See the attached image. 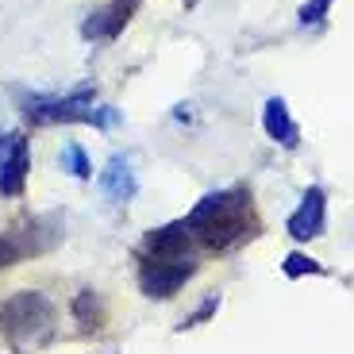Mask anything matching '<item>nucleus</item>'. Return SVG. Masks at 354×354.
Returning <instances> with one entry per match:
<instances>
[{
    "label": "nucleus",
    "mask_w": 354,
    "mask_h": 354,
    "mask_svg": "<svg viewBox=\"0 0 354 354\" xmlns=\"http://www.w3.org/2000/svg\"><path fill=\"white\" fill-rule=\"evenodd\" d=\"M54 319V304L43 292H16L0 304V331L8 339H31Z\"/></svg>",
    "instance_id": "f03ea898"
},
{
    "label": "nucleus",
    "mask_w": 354,
    "mask_h": 354,
    "mask_svg": "<svg viewBox=\"0 0 354 354\" xmlns=\"http://www.w3.org/2000/svg\"><path fill=\"white\" fill-rule=\"evenodd\" d=\"M189 274H193L189 258H147L139 270V285L147 297H174Z\"/></svg>",
    "instance_id": "7ed1b4c3"
},
{
    "label": "nucleus",
    "mask_w": 354,
    "mask_h": 354,
    "mask_svg": "<svg viewBox=\"0 0 354 354\" xmlns=\"http://www.w3.org/2000/svg\"><path fill=\"white\" fill-rule=\"evenodd\" d=\"M73 316H77L85 328H100L104 312H100V304H97V297H93V292H81L77 301H73Z\"/></svg>",
    "instance_id": "9d476101"
},
{
    "label": "nucleus",
    "mask_w": 354,
    "mask_h": 354,
    "mask_svg": "<svg viewBox=\"0 0 354 354\" xmlns=\"http://www.w3.org/2000/svg\"><path fill=\"white\" fill-rule=\"evenodd\" d=\"M27 181V139L19 131L0 139V193L19 196Z\"/></svg>",
    "instance_id": "20e7f679"
},
{
    "label": "nucleus",
    "mask_w": 354,
    "mask_h": 354,
    "mask_svg": "<svg viewBox=\"0 0 354 354\" xmlns=\"http://www.w3.org/2000/svg\"><path fill=\"white\" fill-rule=\"evenodd\" d=\"M62 169H70L73 177H88L93 169H88V158H85V151H81L77 142H70L62 151Z\"/></svg>",
    "instance_id": "9b49d317"
},
{
    "label": "nucleus",
    "mask_w": 354,
    "mask_h": 354,
    "mask_svg": "<svg viewBox=\"0 0 354 354\" xmlns=\"http://www.w3.org/2000/svg\"><path fill=\"white\" fill-rule=\"evenodd\" d=\"M247 223H250V212H247L243 193H216V196H204L196 204L185 227L193 231L204 247L220 250V247L239 239L243 231H247Z\"/></svg>",
    "instance_id": "f257e3e1"
},
{
    "label": "nucleus",
    "mask_w": 354,
    "mask_h": 354,
    "mask_svg": "<svg viewBox=\"0 0 354 354\" xmlns=\"http://www.w3.org/2000/svg\"><path fill=\"white\" fill-rule=\"evenodd\" d=\"M100 189H104L112 201H131L135 196V174H131V166H127V158H120L115 154L112 162H108V169L100 174Z\"/></svg>",
    "instance_id": "6e6552de"
},
{
    "label": "nucleus",
    "mask_w": 354,
    "mask_h": 354,
    "mask_svg": "<svg viewBox=\"0 0 354 354\" xmlns=\"http://www.w3.org/2000/svg\"><path fill=\"white\" fill-rule=\"evenodd\" d=\"M285 274H289V277L319 274V262H312V258H304V254H289V258H285Z\"/></svg>",
    "instance_id": "f8f14e48"
},
{
    "label": "nucleus",
    "mask_w": 354,
    "mask_h": 354,
    "mask_svg": "<svg viewBox=\"0 0 354 354\" xmlns=\"http://www.w3.org/2000/svg\"><path fill=\"white\" fill-rule=\"evenodd\" d=\"M185 247H189L185 223H169V227L147 235V258H185Z\"/></svg>",
    "instance_id": "0eeeda50"
},
{
    "label": "nucleus",
    "mask_w": 354,
    "mask_h": 354,
    "mask_svg": "<svg viewBox=\"0 0 354 354\" xmlns=\"http://www.w3.org/2000/svg\"><path fill=\"white\" fill-rule=\"evenodd\" d=\"M289 235L292 239H316V235H324V189L312 185L304 193L301 208L289 216Z\"/></svg>",
    "instance_id": "39448f33"
},
{
    "label": "nucleus",
    "mask_w": 354,
    "mask_h": 354,
    "mask_svg": "<svg viewBox=\"0 0 354 354\" xmlns=\"http://www.w3.org/2000/svg\"><path fill=\"white\" fill-rule=\"evenodd\" d=\"M139 8V0H115L112 8H104V12H97V16L85 24V35L88 39H112L120 27L131 19V12Z\"/></svg>",
    "instance_id": "423d86ee"
},
{
    "label": "nucleus",
    "mask_w": 354,
    "mask_h": 354,
    "mask_svg": "<svg viewBox=\"0 0 354 354\" xmlns=\"http://www.w3.org/2000/svg\"><path fill=\"white\" fill-rule=\"evenodd\" d=\"M12 262H19V247L12 239H4V235H0V270H4V266H12Z\"/></svg>",
    "instance_id": "4468645a"
},
{
    "label": "nucleus",
    "mask_w": 354,
    "mask_h": 354,
    "mask_svg": "<svg viewBox=\"0 0 354 354\" xmlns=\"http://www.w3.org/2000/svg\"><path fill=\"white\" fill-rule=\"evenodd\" d=\"M266 131L274 135L281 147H297V124L289 120V108H285L281 97H274L266 104Z\"/></svg>",
    "instance_id": "1a4fd4ad"
},
{
    "label": "nucleus",
    "mask_w": 354,
    "mask_h": 354,
    "mask_svg": "<svg viewBox=\"0 0 354 354\" xmlns=\"http://www.w3.org/2000/svg\"><path fill=\"white\" fill-rule=\"evenodd\" d=\"M328 4H331V0H308V4L301 8V24H304V27H308V24H319V19H324V12H328Z\"/></svg>",
    "instance_id": "ddd939ff"
}]
</instances>
